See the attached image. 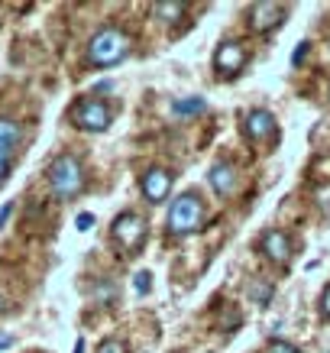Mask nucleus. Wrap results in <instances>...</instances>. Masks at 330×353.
I'll use <instances>...</instances> for the list:
<instances>
[{"instance_id": "14", "label": "nucleus", "mask_w": 330, "mask_h": 353, "mask_svg": "<svg viewBox=\"0 0 330 353\" xmlns=\"http://www.w3.org/2000/svg\"><path fill=\"white\" fill-rule=\"evenodd\" d=\"M204 110H207L204 97H185V101H175V104H172V114H175V117H198Z\"/></svg>"}, {"instance_id": "3", "label": "nucleus", "mask_w": 330, "mask_h": 353, "mask_svg": "<svg viewBox=\"0 0 330 353\" xmlns=\"http://www.w3.org/2000/svg\"><path fill=\"white\" fill-rule=\"evenodd\" d=\"M81 185H85L81 162H78L72 152H62V156L49 165V188H52V194L59 201H72V198L81 192Z\"/></svg>"}, {"instance_id": "11", "label": "nucleus", "mask_w": 330, "mask_h": 353, "mask_svg": "<svg viewBox=\"0 0 330 353\" xmlns=\"http://www.w3.org/2000/svg\"><path fill=\"white\" fill-rule=\"evenodd\" d=\"M259 250L266 253V259H272V263H278V266H285L288 259H291V240H288L285 230H276V227L262 234Z\"/></svg>"}, {"instance_id": "9", "label": "nucleus", "mask_w": 330, "mask_h": 353, "mask_svg": "<svg viewBox=\"0 0 330 353\" xmlns=\"http://www.w3.org/2000/svg\"><path fill=\"white\" fill-rule=\"evenodd\" d=\"M20 139H23L20 123L10 117H0V182H3L7 172H10V162H13V156H17Z\"/></svg>"}, {"instance_id": "22", "label": "nucleus", "mask_w": 330, "mask_h": 353, "mask_svg": "<svg viewBox=\"0 0 330 353\" xmlns=\"http://www.w3.org/2000/svg\"><path fill=\"white\" fill-rule=\"evenodd\" d=\"M308 46H311V43H301L298 49H295V55H291V62H295V65L305 62V55H308Z\"/></svg>"}, {"instance_id": "25", "label": "nucleus", "mask_w": 330, "mask_h": 353, "mask_svg": "<svg viewBox=\"0 0 330 353\" xmlns=\"http://www.w3.org/2000/svg\"><path fill=\"white\" fill-rule=\"evenodd\" d=\"M75 353H85V341L78 337V343H75Z\"/></svg>"}, {"instance_id": "13", "label": "nucleus", "mask_w": 330, "mask_h": 353, "mask_svg": "<svg viewBox=\"0 0 330 353\" xmlns=\"http://www.w3.org/2000/svg\"><path fill=\"white\" fill-rule=\"evenodd\" d=\"M185 13H188V7L181 0H159V3H152V17L162 23H178L185 20Z\"/></svg>"}, {"instance_id": "1", "label": "nucleus", "mask_w": 330, "mask_h": 353, "mask_svg": "<svg viewBox=\"0 0 330 353\" xmlns=\"http://www.w3.org/2000/svg\"><path fill=\"white\" fill-rule=\"evenodd\" d=\"M130 49H133V39H130L127 30L104 26V30H97L94 36H91V43H87V62L94 65V68H114V65H120L127 59Z\"/></svg>"}, {"instance_id": "5", "label": "nucleus", "mask_w": 330, "mask_h": 353, "mask_svg": "<svg viewBox=\"0 0 330 353\" xmlns=\"http://www.w3.org/2000/svg\"><path fill=\"white\" fill-rule=\"evenodd\" d=\"M72 120H75L78 130H87V133H104V130L110 127V110H107L104 101H97V97H85L81 104H75Z\"/></svg>"}, {"instance_id": "20", "label": "nucleus", "mask_w": 330, "mask_h": 353, "mask_svg": "<svg viewBox=\"0 0 330 353\" xmlns=\"http://www.w3.org/2000/svg\"><path fill=\"white\" fill-rule=\"evenodd\" d=\"M320 314H324V318L330 321V285L320 292Z\"/></svg>"}, {"instance_id": "8", "label": "nucleus", "mask_w": 330, "mask_h": 353, "mask_svg": "<svg viewBox=\"0 0 330 353\" xmlns=\"http://www.w3.org/2000/svg\"><path fill=\"white\" fill-rule=\"evenodd\" d=\"M172 185H175V175H172L169 169H162V165H152V169L143 175L139 188H143V198L149 204H159L172 194Z\"/></svg>"}, {"instance_id": "16", "label": "nucleus", "mask_w": 330, "mask_h": 353, "mask_svg": "<svg viewBox=\"0 0 330 353\" xmlns=\"http://www.w3.org/2000/svg\"><path fill=\"white\" fill-rule=\"evenodd\" d=\"M94 353H127V343L120 341V337H107V341L97 343Z\"/></svg>"}, {"instance_id": "12", "label": "nucleus", "mask_w": 330, "mask_h": 353, "mask_svg": "<svg viewBox=\"0 0 330 353\" xmlns=\"http://www.w3.org/2000/svg\"><path fill=\"white\" fill-rule=\"evenodd\" d=\"M207 182H211V188L220 194V198H230V194L236 192V165L227 159H217L211 169H207Z\"/></svg>"}, {"instance_id": "24", "label": "nucleus", "mask_w": 330, "mask_h": 353, "mask_svg": "<svg viewBox=\"0 0 330 353\" xmlns=\"http://www.w3.org/2000/svg\"><path fill=\"white\" fill-rule=\"evenodd\" d=\"M13 343V337H3V334H0V347H10Z\"/></svg>"}, {"instance_id": "2", "label": "nucleus", "mask_w": 330, "mask_h": 353, "mask_svg": "<svg viewBox=\"0 0 330 353\" xmlns=\"http://www.w3.org/2000/svg\"><path fill=\"white\" fill-rule=\"evenodd\" d=\"M204 217H207L204 201L194 192H185V194H178V198L169 204L165 227H169L172 236H192V234H198V230L204 227Z\"/></svg>"}, {"instance_id": "18", "label": "nucleus", "mask_w": 330, "mask_h": 353, "mask_svg": "<svg viewBox=\"0 0 330 353\" xmlns=\"http://www.w3.org/2000/svg\"><path fill=\"white\" fill-rule=\"evenodd\" d=\"M97 299H117V285H114V282H101V285H97Z\"/></svg>"}, {"instance_id": "15", "label": "nucleus", "mask_w": 330, "mask_h": 353, "mask_svg": "<svg viewBox=\"0 0 330 353\" xmlns=\"http://www.w3.org/2000/svg\"><path fill=\"white\" fill-rule=\"evenodd\" d=\"M249 299H253L256 305H266V301L272 299V285H269V282H253V285H249Z\"/></svg>"}, {"instance_id": "21", "label": "nucleus", "mask_w": 330, "mask_h": 353, "mask_svg": "<svg viewBox=\"0 0 330 353\" xmlns=\"http://www.w3.org/2000/svg\"><path fill=\"white\" fill-rule=\"evenodd\" d=\"M78 230H91V224H94V214H78Z\"/></svg>"}, {"instance_id": "23", "label": "nucleus", "mask_w": 330, "mask_h": 353, "mask_svg": "<svg viewBox=\"0 0 330 353\" xmlns=\"http://www.w3.org/2000/svg\"><path fill=\"white\" fill-rule=\"evenodd\" d=\"M10 214H13V204H3V208H0V227L10 221Z\"/></svg>"}, {"instance_id": "7", "label": "nucleus", "mask_w": 330, "mask_h": 353, "mask_svg": "<svg viewBox=\"0 0 330 353\" xmlns=\"http://www.w3.org/2000/svg\"><path fill=\"white\" fill-rule=\"evenodd\" d=\"M246 20H249V30L253 32H272L285 20V7H282V3H272V0H262V3H253V7L246 10Z\"/></svg>"}, {"instance_id": "19", "label": "nucleus", "mask_w": 330, "mask_h": 353, "mask_svg": "<svg viewBox=\"0 0 330 353\" xmlns=\"http://www.w3.org/2000/svg\"><path fill=\"white\" fill-rule=\"evenodd\" d=\"M149 272H136V292L139 295H149V289H152V282H149Z\"/></svg>"}, {"instance_id": "6", "label": "nucleus", "mask_w": 330, "mask_h": 353, "mask_svg": "<svg viewBox=\"0 0 330 353\" xmlns=\"http://www.w3.org/2000/svg\"><path fill=\"white\" fill-rule=\"evenodd\" d=\"M249 62V52H246L243 43H234V39H227V43L217 46V52H214V68L220 72L224 78L230 75H240Z\"/></svg>"}, {"instance_id": "10", "label": "nucleus", "mask_w": 330, "mask_h": 353, "mask_svg": "<svg viewBox=\"0 0 330 353\" xmlns=\"http://www.w3.org/2000/svg\"><path fill=\"white\" fill-rule=\"evenodd\" d=\"M243 133H246V139H253V143H266V139L276 137V117L262 108L249 110L243 120Z\"/></svg>"}, {"instance_id": "17", "label": "nucleus", "mask_w": 330, "mask_h": 353, "mask_svg": "<svg viewBox=\"0 0 330 353\" xmlns=\"http://www.w3.org/2000/svg\"><path fill=\"white\" fill-rule=\"evenodd\" d=\"M269 353H301L295 343H288V341H272L269 343Z\"/></svg>"}, {"instance_id": "4", "label": "nucleus", "mask_w": 330, "mask_h": 353, "mask_svg": "<svg viewBox=\"0 0 330 353\" xmlns=\"http://www.w3.org/2000/svg\"><path fill=\"white\" fill-rule=\"evenodd\" d=\"M110 236H114V243L123 246V250H139V246L146 243V221H143L136 211H123V214L114 217Z\"/></svg>"}]
</instances>
